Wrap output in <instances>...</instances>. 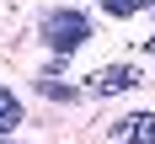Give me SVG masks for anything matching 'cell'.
Returning a JSON list of instances; mask_svg holds the SVG:
<instances>
[{
	"instance_id": "obj_1",
	"label": "cell",
	"mask_w": 155,
	"mask_h": 144,
	"mask_svg": "<svg viewBox=\"0 0 155 144\" xmlns=\"http://www.w3.org/2000/svg\"><path fill=\"white\" fill-rule=\"evenodd\" d=\"M86 37H91V21H86L80 11H48V16H43V43H48V53L70 59Z\"/></svg>"
},
{
	"instance_id": "obj_2",
	"label": "cell",
	"mask_w": 155,
	"mask_h": 144,
	"mask_svg": "<svg viewBox=\"0 0 155 144\" xmlns=\"http://www.w3.org/2000/svg\"><path fill=\"white\" fill-rule=\"evenodd\" d=\"M128 85H139V69H134V64H107V69H96V75L86 80L91 96H112V91H128Z\"/></svg>"
},
{
	"instance_id": "obj_3",
	"label": "cell",
	"mask_w": 155,
	"mask_h": 144,
	"mask_svg": "<svg viewBox=\"0 0 155 144\" xmlns=\"http://www.w3.org/2000/svg\"><path fill=\"white\" fill-rule=\"evenodd\" d=\"M112 139L118 144H155V112H128L112 123Z\"/></svg>"
},
{
	"instance_id": "obj_4",
	"label": "cell",
	"mask_w": 155,
	"mask_h": 144,
	"mask_svg": "<svg viewBox=\"0 0 155 144\" xmlns=\"http://www.w3.org/2000/svg\"><path fill=\"white\" fill-rule=\"evenodd\" d=\"M16 123H21V96L0 85V133H11Z\"/></svg>"
},
{
	"instance_id": "obj_5",
	"label": "cell",
	"mask_w": 155,
	"mask_h": 144,
	"mask_svg": "<svg viewBox=\"0 0 155 144\" xmlns=\"http://www.w3.org/2000/svg\"><path fill=\"white\" fill-rule=\"evenodd\" d=\"M102 11H112V16H139V11H150V0H96Z\"/></svg>"
},
{
	"instance_id": "obj_6",
	"label": "cell",
	"mask_w": 155,
	"mask_h": 144,
	"mask_svg": "<svg viewBox=\"0 0 155 144\" xmlns=\"http://www.w3.org/2000/svg\"><path fill=\"white\" fill-rule=\"evenodd\" d=\"M144 53H155V37H150V43H144Z\"/></svg>"
}]
</instances>
